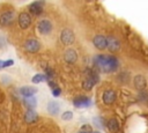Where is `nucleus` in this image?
Instances as JSON below:
<instances>
[{
	"mask_svg": "<svg viewBox=\"0 0 148 133\" xmlns=\"http://www.w3.org/2000/svg\"><path fill=\"white\" fill-rule=\"evenodd\" d=\"M94 66L103 73H112L118 69L119 61L117 57L111 54H96L92 59Z\"/></svg>",
	"mask_w": 148,
	"mask_h": 133,
	"instance_id": "1",
	"label": "nucleus"
},
{
	"mask_svg": "<svg viewBox=\"0 0 148 133\" xmlns=\"http://www.w3.org/2000/svg\"><path fill=\"white\" fill-rule=\"evenodd\" d=\"M98 81H99V76H98L97 72L89 68V69L86 71V77L82 82V87H83L84 90H91Z\"/></svg>",
	"mask_w": 148,
	"mask_h": 133,
	"instance_id": "2",
	"label": "nucleus"
},
{
	"mask_svg": "<svg viewBox=\"0 0 148 133\" xmlns=\"http://www.w3.org/2000/svg\"><path fill=\"white\" fill-rule=\"evenodd\" d=\"M74 39H75V35L71 29H68V28L62 29V31L60 34V40L64 45H67V46L72 45L74 43Z\"/></svg>",
	"mask_w": 148,
	"mask_h": 133,
	"instance_id": "3",
	"label": "nucleus"
},
{
	"mask_svg": "<svg viewBox=\"0 0 148 133\" xmlns=\"http://www.w3.org/2000/svg\"><path fill=\"white\" fill-rule=\"evenodd\" d=\"M133 84L135 87V89H138L139 91L146 90L148 87V81L146 79V76H143L142 74H136L133 79Z\"/></svg>",
	"mask_w": 148,
	"mask_h": 133,
	"instance_id": "4",
	"label": "nucleus"
},
{
	"mask_svg": "<svg viewBox=\"0 0 148 133\" xmlns=\"http://www.w3.org/2000/svg\"><path fill=\"white\" fill-rule=\"evenodd\" d=\"M106 49L110 52H112V53L118 52L120 50V42H119V39L117 37H114V36L106 37Z\"/></svg>",
	"mask_w": 148,
	"mask_h": 133,
	"instance_id": "5",
	"label": "nucleus"
},
{
	"mask_svg": "<svg viewBox=\"0 0 148 133\" xmlns=\"http://www.w3.org/2000/svg\"><path fill=\"white\" fill-rule=\"evenodd\" d=\"M91 104H92L91 98L87 96H77L73 99V105L75 108H88Z\"/></svg>",
	"mask_w": 148,
	"mask_h": 133,
	"instance_id": "6",
	"label": "nucleus"
},
{
	"mask_svg": "<svg viewBox=\"0 0 148 133\" xmlns=\"http://www.w3.org/2000/svg\"><path fill=\"white\" fill-rule=\"evenodd\" d=\"M52 23L50 22V20H42L39 21L38 25H37V29L38 31L42 34V35H49L51 31H52Z\"/></svg>",
	"mask_w": 148,
	"mask_h": 133,
	"instance_id": "7",
	"label": "nucleus"
},
{
	"mask_svg": "<svg viewBox=\"0 0 148 133\" xmlns=\"http://www.w3.org/2000/svg\"><path fill=\"white\" fill-rule=\"evenodd\" d=\"M24 49L25 51L31 52V53L38 52L40 49V43L37 39H28L24 42Z\"/></svg>",
	"mask_w": 148,
	"mask_h": 133,
	"instance_id": "8",
	"label": "nucleus"
},
{
	"mask_svg": "<svg viewBox=\"0 0 148 133\" xmlns=\"http://www.w3.org/2000/svg\"><path fill=\"white\" fill-rule=\"evenodd\" d=\"M18 24H20V27L22 29L29 28L30 24H31V16H30V14L27 13V12L20 13V15H18Z\"/></svg>",
	"mask_w": 148,
	"mask_h": 133,
	"instance_id": "9",
	"label": "nucleus"
},
{
	"mask_svg": "<svg viewBox=\"0 0 148 133\" xmlns=\"http://www.w3.org/2000/svg\"><path fill=\"white\" fill-rule=\"evenodd\" d=\"M116 91L112 90V89H108L103 93V96H102V99H103V103L106 104V105H111L116 102Z\"/></svg>",
	"mask_w": 148,
	"mask_h": 133,
	"instance_id": "10",
	"label": "nucleus"
},
{
	"mask_svg": "<svg viewBox=\"0 0 148 133\" xmlns=\"http://www.w3.org/2000/svg\"><path fill=\"white\" fill-rule=\"evenodd\" d=\"M45 5V1H34L29 5V12L34 15H40L43 13V7Z\"/></svg>",
	"mask_w": 148,
	"mask_h": 133,
	"instance_id": "11",
	"label": "nucleus"
},
{
	"mask_svg": "<svg viewBox=\"0 0 148 133\" xmlns=\"http://www.w3.org/2000/svg\"><path fill=\"white\" fill-rule=\"evenodd\" d=\"M92 43L96 49L98 50H105L106 49V37L103 35H96L92 39Z\"/></svg>",
	"mask_w": 148,
	"mask_h": 133,
	"instance_id": "12",
	"label": "nucleus"
},
{
	"mask_svg": "<svg viewBox=\"0 0 148 133\" xmlns=\"http://www.w3.org/2000/svg\"><path fill=\"white\" fill-rule=\"evenodd\" d=\"M15 19V15L13 12H5L0 15V25H9Z\"/></svg>",
	"mask_w": 148,
	"mask_h": 133,
	"instance_id": "13",
	"label": "nucleus"
},
{
	"mask_svg": "<svg viewBox=\"0 0 148 133\" xmlns=\"http://www.w3.org/2000/svg\"><path fill=\"white\" fill-rule=\"evenodd\" d=\"M105 126L108 127V130H109L110 133H117L119 131V128H120V125H119V121H118L117 118H110L106 121Z\"/></svg>",
	"mask_w": 148,
	"mask_h": 133,
	"instance_id": "14",
	"label": "nucleus"
},
{
	"mask_svg": "<svg viewBox=\"0 0 148 133\" xmlns=\"http://www.w3.org/2000/svg\"><path fill=\"white\" fill-rule=\"evenodd\" d=\"M64 59L65 61H67L68 64H74L76 60H77V53L75 50L73 49H68L65 51L64 53Z\"/></svg>",
	"mask_w": 148,
	"mask_h": 133,
	"instance_id": "15",
	"label": "nucleus"
},
{
	"mask_svg": "<svg viewBox=\"0 0 148 133\" xmlns=\"http://www.w3.org/2000/svg\"><path fill=\"white\" fill-rule=\"evenodd\" d=\"M37 93V88L32 86H23L20 88V94L24 97H32Z\"/></svg>",
	"mask_w": 148,
	"mask_h": 133,
	"instance_id": "16",
	"label": "nucleus"
},
{
	"mask_svg": "<svg viewBox=\"0 0 148 133\" xmlns=\"http://www.w3.org/2000/svg\"><path fill=\"white\" fill-rule=\"evenodd\" d=\"M37 119H38V114L35 110H28L24 114V120L28 124H32V123L37 121Z\"/></svg>",
	"mask_w": 148,
	"mask_h": 133,
	"instance_id": "17",
	"label": "nucleus"
},
{
	"mask_svg": "<svg viewBox=\"0 0 148 133\" xmlns=\"http://www.w3.org/2000/svg\"><path fill=\"white\" fill-rule=\"evenodd\" d=\"M59 110H60V105H59L58 102H54V101H50L49 102V104H47V111L50 112V114L56 116V114H58Z\"/></svg>",
	"mask_w": 148,
	"mask_h": 133,
	"instance_id": "18",
	"label": "nucleus"
},
{
	"mask_svg": "<svg viewBox=\"0 0 148 133\" xmlns=\"http://www.w3.org/2000/svg\"><path fill=\"white\" fill-rule=\"evenodd\" d=\"M23 104L25 108H28V110H34L37 105V99L35 97H24Z\"/></svg>",
	"mask_w": 148,
	"mask_h": 133,
	"instance_id": "19",
	"label": "nucleus"
},
{
	"mask_svg": "<svg viewBox=\"0 0 148 133\" xmlns=\"http://www.w3.org/2000/svg\"><path fill=\"white\" fill-rule=\"evenodd\" d=\"M31 81H32V83H40L42 81H47L49 82L50 79L45 74H36L35 76H32Z\"/></svg>",
	"mask_w": 148,
	"mask_h": 133,
	"instance_id": "20",
	"label": "nucleus"
},
{
	"mask_svg": "<svg viewBox=\"0 0 148 133\" xmlns=\"http://www.w3.org/2000/svg\"><path fill=\"white\" fill-rule=\"evenodd\" d=\"M139 101L148 103V91H147V90L139 91Z\"/></svg>",
	"mask_w": 148,
	"mask_h": 133,
	"instance_id": "21",
	"label": "nucleus"
},
{
	"mask_svg": "<svg viewBox=\"0 0 148 133\" xmlns=\"http://www.w3.org/2000/svg\"><path fill=\"white\" fill-rule=\"evenodd\" d=\"M80 133H92V127L89 124H84L80 128Z\"/></svg>",
	"mask_w": 148,
	"mask_h": 133,
	"instance_id": "22",
	"label": "nucleus"
},
{
	"mask_svg": "<svg viewBox=\"0 0 148 133\" xmlns=\"http://www.w3.org/2000/svg\"><path fill=\"white\" fill-rule=\"evenodd\" d=\"M61 118L64 120H71L73 118V112L72 111H65L62 114H61Z\"/></svg>",
	"mask_w": 148,
	"mask_h": 133,
	"instance_id": "23",
	"label": "nucleus"
},
{
	"mask_svg": "<svg viewBox=\"0 0 148 133\" xmlns=\"http://www.w3.org/2000/svg\"><path fill=\"white\" fill-rule=\"evenodd\" d=\"M45 73H46L45 75H46L49 79H50V77H52V76H54V73H53V71H52L51 68H49V67H46V68H45Z\"/></svg>",
	"mask_w": 148,
	"mask_h": 133,
	"instance_id": "24",
	"label": "nucleus"
},
{
	"mask_svg": "<svg viewBox=\"0 0 148 133\" xmlns=\"http://www.w3.org/2000/svg\"><path fill=\"white\" fill-rule=\"evenodd\" d=\"M60 93H61V89H60L59 87H57V88L52 89V95H53L54 97H58V96L60 95Z\"/></svg>",
	"mask_w": 148,
	"mask_h": 133,
	"instance_id": "25",
	"label": "nucleus"
},
{
	"mask_svg": "<svg viewBox=\"0 0 148 133\" xmlns=\"http://www.w3.org/2000/svg\"><path fill=\"white\" fill-rule=\"evenodd\" d=\"M94 123H95L96 125H98V127H103V126H104L103 119H101V118H96V119L94 120Z\"/></svg>",
	"mask_w": 148,
	"mask_h": 133,
	"instance_id": "26",
	"label": "nucleus"
},
{
	"mask_svg": "<svg viewBox=\"0 0 148 133\" xmlns=\"http://www.w3.org/2000/svg\"><path fill=\"white\" fill-rule=\"evenodd\" d=\"M0 68H3V60H0Z\"/></svg>",
	"mask_w": 148,
	"mask_h": 133,
	"instance_id": "27",
	"label": "nucleus"
},
{
	"mask_svg": "<svg viewBox=\"0 0 148 133\" xmlns=\"http://www.w3.org/2000/svg\"><path fill=\"white\" fill-rule=\"evenodd\" d=\"M92 133H101V132H98V131H96V132H92Z\"/></svg>",
	"mask_w": 148,
	"mask_h": 133,
	"instance_id": "28",
	"label": "nucleus"
},
{
	"mask_svg": "<svg viewBox=\"0 0 148 133\" xmlns=\"http://www.w3.org/2000/svg\"><path fill=\"white\" fill-rule=\"evenodd\" d=\"M79 133H80V132H79Z\"/></svg>",
	"mask_w": 148,
	"mask_h": 133,
	"instance_id": "29",
	"label": "nucleus"
}]
</instances>
